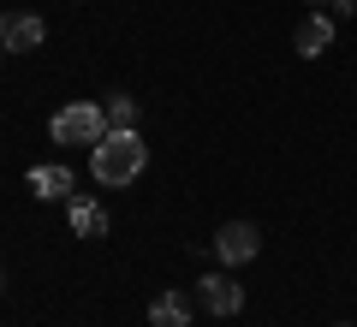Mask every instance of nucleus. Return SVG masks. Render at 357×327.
Instances as JSON below:
<instances>
[{
    "instance_id": "3",
    "label": "nucleus",
    "mask_w": 357,
    "mask_h": 327,
    "mask_svg": "<svg viewBox=\"0 0 357 327\" xmlns=\"http://www.w3.org/2000/svg\"><path fill=\"white\" fill-rule=\"evenodd\" d=\"M208 244H215V256H220V262H232V268H238V262H250V256L262 250V232H256L250 220H227V227H220Z\"/></svg>"
},
{
    "instance_id": "8",
    "label": "nucleus",
    "mask_w": 357,
    "mask_h": 327,
    "mask_svg": "<svg viewBox=\"0 0 357 327\" xmlns=\"http://www.w3.org/2000/svg\"><path fill=\"white\" fill-rule=\"evenodd\" d=\"M66 214H72V232L77 238H107V208L89 197H66Z\"/></svg>"
},
{
    "instance_id": "6",
    "label": "nucleus",
    "mask_w": 357,
    "mask_h": 327,
    "mask_svg": "<svg viewBox=\"0 0 357 327\" xmlns=\"http://www.w3.org/2000/svg\"><path fill=\"white\" fill-rule=\"evenodd\" d=\"M328 42H333V13H310V18H298V30H292V48L304 54V60L328 54Z\"/></svg>"
},
{
    "instance_id": "9",
    "label": "nucleus",
    "mask_w": 357,
    "mask_h": 327,
    "mask_svg": "<svg viewBox=\"0 0 357 327\" xmlns=\"http://www.w3.org/2000/svg\"><path fill=\"white\" fill-rule=\"evenodd\" d=\"M149 327H191V298L185 291H161L149 303Z\"/></svg>"
},
{
    "instance_id": "5",
    "label": "nucleus",
    "mask_w": 357,
    "mask_h": 327,
    "mask_svg": "<svg viewBox=\"0 0 357 327\" xmlns=\"http://www.w3.org/2000/svg\"><path fill=\"white\" fill-rule=\"evenodd\" d=\"M197 298H203L208 315H238L244 310V291H238L232 274H203V291H197Z\"/></svg>"
},
{
    "instance_id": "11",
    "label": "nucleus",
    "mask_w": 357,
    "mask_h": 327,
    "mask_svg": "<svg viewBox=\"0 0 357 327\" xmlns=\"http://www.w3.org/2000/svg\"><path fill=\"white\" fill-rule=\"evenodd\" d=\"M310 6H321V13H345V18H351V0H310Z\"/></svg>"
},
{
    "instance_id": "1",
    "label": "nucleus",
    "mask_w": 357,
    "mask_h": 327,
    "mask_svg": "<svg viewBox=\"0 0 357 327\" xmlns=\"http://www.w3.org/2000/svg\"><path fill=\"white\" fill-rule=\"evenodd\" d=\"M143 167H149V149H143V137L131 126H107V137L89 149V173H96V185H107V190L143 178Z\"/></svg>"
},
{
    "instance_id": "2",
    "label": "nucleus",
    "mask_w": 357,
    "mask_h": 327,
    "mask_svg": "<svg viewBox=\"0 0 357 327\" xmlns=\"http://www.w3.org/2000/svg\"><path fill=\"white\" fill-rule=\"evenodd\" d=\"M48 131H54V143H96L107 137V114L96 107V101H72V107H60V114L48 119Z\"/></svg>"
},
{
    "instance_id": "10",
    "label": "nucleus",
    "mask_w": 357,
    "mask_h": 327,
    "mask_svg": "<svg viewBox=\"0 0 357 327\" xmlns=\"http://www.w3.org/2000/svg\"><path fill=\"white\" fill-rule=\"evenodd\" d=\"M107 119H114V126H131V119H137V101L131 96H107Z\"/></svg>"
},
{
    "instance_id": "12",
    "label": "nucleus",
    "mask_w": 357,
    "mask_h": 327,
    "mask_svg": "<svg viewBox=\"0 0 357 327\" xmlns=\"http://www.w3.org/2000/svg\"><path fill=\"white\" fill-rule=\"evenodd\" d=\"M340 327H345V321H340Z\"/></svg>"
},
{
    "instance_id": "7",
    "label": "nucleus",
    "mask_w": 357,
    "mask_h": 327,
    "mask_svg": "<svg viewBox=\"0 0 357 327\" xmlns=\"http://www.w3.org/2000/svg\"><path fill=\"white\" fill-rule=\"evenodd\" d=\"M24 185H30V197H42V202H60V197H72V173H66V167H54V161L30 167V173H24Z\"/></svg>"
},
{
    "instance_id": "4",
    "label": "nucleus",
    "mask_w": 357,
    "mask_h": 327,
    "mask_svg": "<svg viewBox=\"0 0 357 327\" xmlns=\"http://www.w3.org/2000/svg\"><path fill=\"white\" fill-rule=\"evenodd\" d=\"M42 36H48V24H42L36 13H6L0 18V48H13V54L42 48Z\"/></svg>"
}]
</instances>
